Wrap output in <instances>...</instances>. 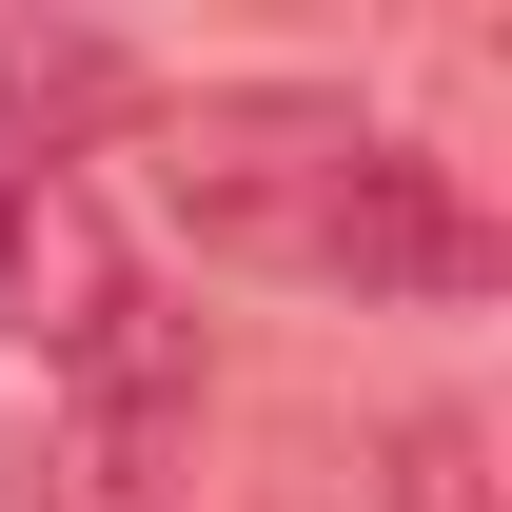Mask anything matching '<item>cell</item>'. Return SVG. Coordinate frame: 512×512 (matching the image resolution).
Segmentation results:
<instances>
[{
	"mask_svg": "<svg viewBox=\"0 0 512 512\" xmlns=\"http://www.w3.org/2000/svg\"><path fill=\"white\" fill-rule=\"evenodd\" d=\"M158 119V79H138V40H99V20H0V138H20V178H60L79 138Z\"/></svg>",
	"mask_w": 512,
	"mask_h": 512,
	"instance_id": "cell-3",
	"label": "cell"
},
{
	"mask_svg": "<svg viewBox=\"0 0 512 512\" xmlns=\"http://www.w3.org/2000/svg\"><path fill=\"white\" fill-rule=\"evenodd\" d=\"M158 197L237 276H335V296H473L493 276V217L453 197V158L355 119L335 79H217V99H178L158 119Z\"/></svg>",
	"mask_w": 512,
	"mask_h": 512,
	"instance_id": "cell-1",
	"label": "cell"
},
{
	"mask_svg": "<svg viewBox=\"0 0 512 512\" xmlns=\"http://www.w3.org/2000/svg\"><path fill=\"white\" fill-rule=\"evenodd\" d=\"M60 394H79V493L138 512V493H158V453L197 434V316L119 276V296H99V335L60 355Z\"/></svg>",
	"mask_w": 512,
	"mask_h": 512,
	"instance_id": "cell-2",
	"label": "cell"
},
{
	"mask_svg": "<svg viewBox=\"0 0 512 512\" xmlns=\"http://www.w3.org/2000/svg\"><path fill=\"white\" fill-rule=\"evenodd\" d=\"M375 512H512V473H493V434H473V414H394Z\"/></svg>",
	"mask_w": 512,
	"mask_h": 512,
	"instance_id": "cell-5",
	"label": "cell"
},
{
	"mask_svg": "<svg viewBox=\"0 0 512 512\" xmlns=\"http://www.w3.org/2000/svg\"><path fill=\"white\" fill-rule=\"evenodd\" d=\"M99 296H119V237H99V197L0 158V335L79 355V335H99Z\"/></svg>",
	"mask_w": 512,
	"mask_h": 512,
	"instance_id": "cell-4",
	"label": "cell"
}]
</instances>
